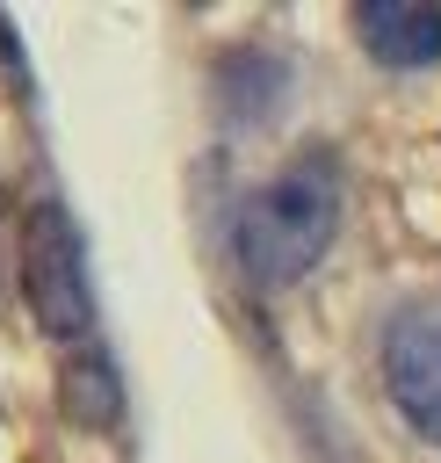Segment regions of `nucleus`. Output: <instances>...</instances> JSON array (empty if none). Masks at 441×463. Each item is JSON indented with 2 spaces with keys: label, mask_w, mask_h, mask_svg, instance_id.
<instances>
[{
  "label": "nucleus",
  "mask_w": 441,
  "mask_h": 463,
  "mask_svg": "<svg viewBox=\"0 0 441 463\" xmlns=\"http://www.w3.org/2000/svg\"><path fill=\"white\" fill-rule=\"evenodd\" d=\"M22 275H29V304L43 318L51 340L65 347H87L94 333V289H87V253H80V232L58 203H43L29 217V246H22Z\"/></svg>",
  "instance_id": "obj_2"
},
{
  "label": "nucleus",
  "mask_w": 441,
  "mask_h": 463,
  "mask_svg": "<svg viewBox=\"0 0 441 463\" xmlns=\"http://www.w3.org/2000/svg\"><path fill=\"white\" fill-rule=\"evenodd\" d=\"M333 232H340V166L333 152H296L275 181H260L239 203L231 253L253 289H289L325 260Z\"/></svg>",
  "instance_id": "obj_1"
},
{
  "label": "nucleus",
  "mask_w": 441,
  "mask_h": 463,
  "mask_svg": "<svg viewBox=\"0 0 441 463\" xmlns=\"http://www.w3.org/2000/svg\"><path fill=\"white\" fill-rule=\"evenodd\" d=\"M383 391L405 427L441 449V297H412L383 318Z\"/></svg>",
  "instance_id": "obj_3"
},
{
  "label": "nucleus",
  "mask_w": 441,
  "mask_h": 463,
  "mask_svg": "<svg viewBox=\"0 0 441 463\" xmlns=\"http://www.w3.org/2000/svg\"><path fill=\"white\" fill-rule=\"evenodd\" d=\"M354 29L376 65H398V72L441 65V7L434 0H361Z\"/></svg>",
  "instance_id": "obj_4"
}]
</instances>
